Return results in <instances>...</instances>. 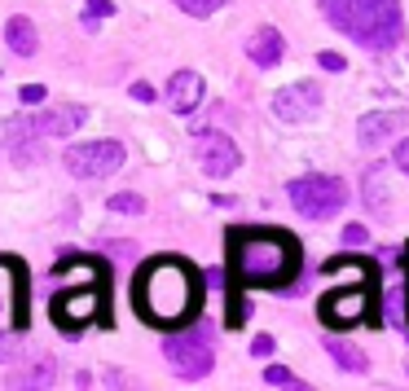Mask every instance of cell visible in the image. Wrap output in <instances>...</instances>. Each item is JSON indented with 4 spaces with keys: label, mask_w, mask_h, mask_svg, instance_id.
<instances>
[{
    "label": "cell",
    "mask_w": 409,
    "mask_h": 391,
    "mask_svg": "<svg viewBox=\"0 0 409 391\" xmlns=\"http://www.w3.org/2000/svg\"><path fill=\"white\" fill-rule=\"evenodd\" d=\"M365 242H370L365 224H348V229H343V246H365Z\"/></svg>",
    "instance_id": "obj_22"
},
{
    "label": "cell",
    "mask_w": 409,
    "mask_h": 391,
    "mask_svg": "<svg viewBox=\"0 0 409 391\" xmlns=\"http://www.w3.org/2000/svg\"><path fill=\"white\" fill-rule=\"evenodd\" d=\"M317 62H321V70H343V66H348V62H343V53H334V49H321Z\"/></svg>",
    "instance_id": "obj_23"
},
{
    "label": "cell",
    "mask_w": 409,
    "mask_h": 391,
    "mask_svg": "<svg viewBox=\"0 0 409 391\" xmlns=\"http://www.w3.org/2000/svg\"><path fill=\"white\" fill-rule=\"evenodd\" d=\"M361 198H365V207L379 211V216L388 211V168H383V163H374V168L361 176Z\"/></svg>",
    "instance_id": "obj_15"
},
{
    "label": "cell",
    "mask_w": 409,
    "mask_h": 391,
    "mask_svg": "<svg viewBox=\"0 0 409 391\" xmlns=\"http://www.w3.org/2000/svg\"><path fill=\"white\" fill-rule=\"evenodd\" d=\"M97 312H102L97 281H84V290H66V294H57V299H53V317H57V325H62V330H79L88 317H97Z\"/></svg>",
    "instance_id": "obj_10"
},
{
    "label": "cell",
    "mask_w": 409,
    "mask_h": 391,
    "mask_svg": "<svg viewBox=\"0 0 409 391\" xmlns=\"http://www.w3.org/2000/svg\"><path fill=\"white\" fill-rule=\"evenodd\" d=\"M5 40H9V49H14L18 57H35V49H40V35H35L31 18H9Z\"/></svg>",
    "instance_id": "obj_16"
},
{
    "label": "cell",
    "mask_w": 409,
    "mask_h": 391,
    "mask_svg": "<svg viewBox=\"0 0 409 391\" xmlns=\"http://www.w3.org/2000/svg\"><path fill=\"white\" fill-rule=\"evenodd\" d=\"M282 53H286V40H282L278 27H260V31L247 40V57H251L260 70H273V66L282 62Z\"/></svg>",
    "instance_id": "obj_14"
},
{
    "label": "cell",
    "mask_w": 409,
    "mask_h": 391,
    "mask_svg": "<svg viewBox=\"0 0 409 391\" xmlns=\"http://www.w3.org/2000/svg\"><path fill=\"white\" fill-rule=\"evenodd\" d=\"M84 119H88L84 106H44V110H31V114H14L5 128L44 141V137H70V132H79Z\"/></svg>",
    "instance_id": "obj_6"
},
{
    "label": "cell",
    "mask_w": 409,
    "mask_h": 391,
    "mask_svg": "<svg viewBox=\"0 0 409 391\" xmlns=\"http://www.w3.org/2000/svg\"><path fill=\"white\" fill-rule=\"evenodd\" d=\"M198 272L176 255H159L150 259L146 268L137 272V286H132V299H137V312L146 325H185L198 317Z\"/></svg>",
    "instance_id": "obj_1"
},
{
    "label": "cell",
    "mask_w": 409,
    "mask_h": 391,
    "mask_svg": "<svg viewBox=\"0 0 409 391\" xmlns=\"http://www.w3.org/2000/svg\"><path fill=\"white\" fill-rule=\"evenodd\" d=\"M53 374H57V365H53L49 357H40V361L31 365V370L14 374L9 383H14V387H22V391H31V387H49V383H53Z\"/></svg>",
    "instance_id": "obj_17"
},
{
    "label": "cell",
    "mask_w": 409,
    "mask_h": 391,
    "mask_svg": "<svg viewBox=\"0 0 409 391\" xmlns=\"http://www.w3.org/2000/svg\"><path fill=\"white\" fill-rule=\"evenodd\" d=\"M286 194H291V203L304 220H326L348 203V185L339 176H299V181L286 185Z\"/></svg>",
    "instance_id": "obj_4"
},
{
    "label": "cell",
    "mask_w": 409,
    "mask_h": 391,
    "mask_svg": "<svg viewBox=\"0 0 409 391\" xmlns=\"http://www.w3.org/2000/svg\"><path fill=\"white\" fill-rule=\"evenodd\" d=\"M66 172L84 176V181H102V176H115L124 168V146L119 141H84V146H70L62 154Z\"/></svg>",
    "instance_id": "obj_5"
},
{
    "label": "cell",
    "mask_w": 409,
    "mask_h": 391,
    "mask_svg": "<svg viewBox=\"0 0 409 391\" xmlns=\"http://www.w3.org/2000/svg\"><path fill=\"white\" fill-rule=\"evenodd\" d=\"M251 352H256L260 361H264V357H273V334H256V339H251Z\"/></svg>",
    "instance_id": "obj_24"
},
{
    "label": "cell",
    "mask_w": 409,
    "mask_h": 391,
    "mask_svg": "<svg viewBox=\"0 0 409 391\" xmlns=\"http://www.w3.org/2000/svg\"><path fill=\"white\" fill-rule=\"evenodd\" d=\"M167 106L176 114H194L202 106V75L198 70H176L172 84H167Z\"/></svg>",
    "instance_id": "obj_13"
},
{
    "label": "cell",
    "mask_w": 409,
    "mask_h": 391,
    "mask_svg": "<svg viewBox=\"0 0 409 391\" xmlns=\"http://www.w3.org/2000/svg\"><path fill=\"white\" fill-rule=\"evenodd\" d=\"M326 352H330V357H334V365H339V370L343 374H365L370 370V361L365 357H361V352H352V348H343V343H326Z\"/></svg>",
    "instance_id": "obj_18"
},
{
    "label": "cell",
    "mask_w": 409,
    "mask_h": 391,
    "mask_svg": "<svg viewBox=\"0 0 409 391\" xmlns=\"http://www.w3.org/2000/svg\"><path fill=\"white\" fill-rule=\"evenodd\" d=\"M194 154H198V168L207 176H234L238 163H242V154H238V146L225 132H198L194 137Z\"/></svg>",
    "instance_id": "obj_9"
},
{
    "label": "cell",
    "mask_w": 409,
    "mask_h": 391,
    "mask_svg": "<svg viewBox=\"0 0 409 391\" xmlns=\"http://www.w3.org/2000/svg\"><path fill=\"white\" fill-rule=\"evenodd\" d=\"M229 0H176V9H185L189 18H211L216 9H225Z\"/></svg>",
    "instance_id": "obj_19"
},
{
    "label": "cell",
    "mask_w": 409,
    "mask_h": 391,
    "mask_svg": "<svg viewBox=\"0 0 409 391\" xmlns=\"http://www.w3.org/2000/svg\"><path fill=\"white\" fill-rule=\"evenodd\" d=\"M264 383H269V387H295V391H304V383H299L286 365H269V370H264Z\"/></svg>",
    "instance_id": "obj_21"
},
{
    "label": "cell",
    "mask_w": 409,
    "mask_h": 391,
    "mask_svg": "<svg viewBox=\"0 0 409 391\" xmlns=\"http://www.w3.org/2000/svg\"><path fill=\"white\" fill-rule=\"evenodd\" d=\"M401 128H409V110H370L356 123V141L361 146H383L388 137H396Z\"/></svg>",
    "instance_id": "obj_12"
},
{
    "label": "cell",
    "mask_w": 409,
    "mask_h": 391,
    "mask_svg": "<svg viewBox=\"0 0 409 391\" xmlns=\"http://www.w3.org/2000/svg\"><path fill=\"white\" fill-rule=\"evenodd\" d=\"M321 14L334 31L370 53H388L401 44V5L396 0H321Z\"/></svg>",
    "instance_id": "obj_3"
},
{
    "label": "cell",
    "mask_w": 409,
    "mask_h": 391,
    "mask_svg": "<svg viewBox=\"0 0 409 391\" xmlns=\"http://www.w3.org/2000/svg\"><path fill=\"white\" fill-rule=\"evenodd\" d=\"M14 348H18V334H9V330H5V334H0V365L14 357Z\"/></svg>",
    "instance_id": "obj_27"
},
{
    "label": "cell",
    "mask_w": 409,
    "mask_h": 391,
    "mask_svg": "<svg viewBox=\"0 0 409 391\" xmlns=\"http://www.w3.org/2000/svg\"><path fill=\"white\" fill-rule=\"evenodd\" d=\"M370 312V281H361V286H343V290H330L326 299H321V325H356L361 317Z\"/></svg>",
    "instance_id": "obj_8"
},
{
    "label": "cell",
    "mask_w": 409,
    "mask_h": 391,
    "mask_svg": "<svg viewBox=\"0 0 409 391\" xmlns=\"http://www.w3.org/2000/svg\"><path fill=\"white\" fill-rule=\"evenodd\" d=\"M163 352H167V365L180 374V378H189V383H198V378H207L211 374V343L194 334V330H185V334H172L163 343Z\"/></svg>",
    "instance_id": "obj_7"
},
{
    "label": "cell",
    "mask_w": 409,
    "mask_h": 391,
    "mask_svg": "<svg viewBox=\"0 0 409 391\" xmlns=\"http://www.w3.org/2000/svg\"><path fill=\"white\" fill-rule=\"evenodd\" d=\"M317 110H321V88L317 84H291L273 97V114H278L282 123H304Z\"/></svg>",
    "instance_id": "obj_11"
},
{
    "label": "cell",
    "mask_w": 409,
    "mask_h": 391,
    "mask_svg": "<svg viewBox=\"0 0 409 391\" xmlns=\"http://www.w3.org/2000/svg\"><path fill=\"white\" fill-rule=\"evenodd\" d=\"M392 163H396V168H401V172L409 176V137L401 141V146H396V159H392Z\"/></svg>",
    "instance_id": "obj_29"
},
{
    "label": "cell",
    "mask_w": 409,
    "mask_h": 391,
    "mask_svg": "<svg viewBox=\"0 0 409 391\" xmlns=\"http://www.w3.org/2000/svg\"><path fill=\"white\" fill-rule=\"evenodd\" d=\"M299 272V242L286 233H234L229 246V277L238 286H264L278 290L286 281H295Z\"/></svg>",
    "instance_id": "obj_2"
},
{
    "label": "cell",
    "mask_w": 409,
    "mask_h": 391,
    "mask_svg": "<svg viewBox=\"0 0 409 391\" xmlns=\"http://www.w3.org/2000/svg\"><path fill=\"white\" fill-rule=\"evenodd\" d=\"M132 97H137V101H154L159 92H154V84H146V79H137V84H132Z\"/></svg>",
    "instance_id": "obj_28"
},
{
    "label": "cell",
    "mask_w": 409,
    "mask_h": 391,
    "mask_svg": "<svg viewBox=\"0 0 409 391\" xmlns=\"http://www.w3.org/2000/svg\"><path fill=\"white\" fill-rule=\"evenodd\" d=\"M111 211H119V216H141V211H146V198L141 194H115Z\"/></svg>",
    "instance_id": "obj_20"
},
{
    "label": "cell",
    "mask_w": 409,
    "mask_h": 391,
    "mask_svg": "<svg viewBox=\"0 0 409 391\" xmlns=\"http://www.w3.org/2000/svg\"><path fill=\"white\" fill-rule=\"evenodd\" d=\"M88 5V18H106V14H115V0H84Z\"/></svg>",
    "instance_id": "obj_25"
},
{
    "label": "cell",
    "mask_w": 409,
    "mask_h": 391,
    "mask_svg": "<svg viewBox=\"0 0 409 391\" xmlns=\"http://www.w3.org/2000/svg\"><path fill=\"white\" fill-rule=\"evenodd\" d=\"M18 97H22V106H40V101H44V84H27Z\"/></svg>",
    "instance_id": "obj_26"
}]
</instances>
